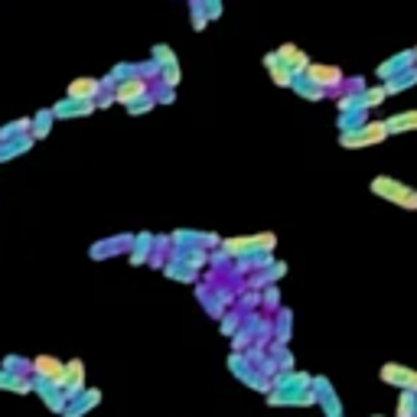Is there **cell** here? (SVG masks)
<instances>
[{"label":"cell","mask_w":417,"mask_h":417,"mask_svg":"<svg viewBox=\"0 0 417 417\" xmlns=\"http://www.w3.org/2000/svg\"><path fill=\"white\" fill-rule=\"evenodd\" d=\"M372 189H375V193H382V196H388V199H395V203L405 205V209H417V193L405 189V186H401V182H395V180H385V176H378Z\"/></svg>","instance_id":"cell-1"},{"label":"cell","mask_w":417,"mask_h":417,"mask_svg":"<svg viewBox=\"0 0 417 417\" xmlns=\"http://www.w3.org/2000/svg\"><path fill=\"white\" fill-rule=\"evenodd\" d=\"M33 375L49 378V382H56V385L62 388V382H65V362H62V359H56V355H36V359H33Z\"/></svg>","instance_id":"cell-2"},{"label":"cell","mask_w":417,"mask_h":417,"mask_svg":"<svg viewBox=\"0 0 417 417\" xmlns=\"http://www.w3.org/2000/svg\"><path fill=\"white\" fill-rule=\"evenodd\" d=\"M62 391H65V398H69V401L85 391V365H82V359H72V362H65Z\"/></svg>","instance_id":"cell-3"},{"label":"cell","mask_w":417,"mask_h":417,"mask_svg":"<svg viewBox=\"0 0 417 417\" xmlns=\"http://www.w3.org/2000/svg\"><path fill=\"white\" fill-rule=\"evenodd\" d=\"M0 391H13V395H33V375H17L0 368Z\"/></svg>","instance_id":"cell-4"},{"label":"cell","mask_w":417,"mask_h":417,"mask_svg":"<svg viewBox=\"0 0 417 417\" xmlns=\"http://www.w3.org/2000/svg\"><path fill=\"white\" fill-rule=\"evenodd\" d=\"M101 401V395H98V388H85L78 398H72L69 405H65V411H62V417H82L85 411H92V407Z\"/></svg>","instance_id":"cell-5"},{"label":"cell","mask_w":417,"mask_h":417,"mask_svg":"<svg viewBox=\"0 0 417 417\" xmlns=\"http://www.w3.org/2000/svg\"><path fill=\"white\" fill-rule=\"evenodd\" d=\"M30 147H33V134H23V137H13V140H0V163L17 160V157H23Z\"/></svg>","instance_id":"cell-6"},{"label":"cell","mask_w":417,"mask_h":417,"mask_svg":"<svg viewBox=\"0 0 417 417\" xmlns=\"http://www.w3.org/2000/svg\"><path fill=\"white\" fill-rule=\"evenodd\" d=\"M98 82L95 78H75L72 85H69V98H75V101H92V98L98 95Z\"/></svg>","instance_id":"cell-7"},{"label":"cell","mask_w":417,"mask_h":417,"mask_svg":"<svg viewBox=\"0 0 417 417\" xmlns=\"http://www.w3.org/2000/svg\"><path fill=\"white\" fill-rule=\"evenodd\" d=\"M92 111V101H75V98H65L53 108L56 118H75V114H88Z\"/></svg>","instance_id":"cell-8"},{"label":"cell","mask_w":417,"mask_h":417,"mask_svg":"<svg viewBox=\"0 0 417 417\" xmlns=\"http://www.w3.org/2000/svg\"><path fill=\"white\" fill-rule=\"evenodd\" d=\"M53 111H40L36 118L30 121V134H33V140H43L46 134H49V128H53Z\"/></svg>","instance_id":"cell-9"},{"label":"cell","mask_w":417,"mask_h":417,"mask_svg":"<svg viewBox=\"0 0 417 417\" xmlns=\"http://www.w3.org/2000/svg\"><path fill=\"white\" fill-rule=\"evenodd\" d=\"M0 368L17 372V375H33V359H23V355H3V359H0Z\"/></svg>","instance_id":"cell-10"},{"label":"cell","mask_w":417,"mask_h":417,"mask_svg":"<svg viewBox=\"0 0 417 417\" xmlns=\"http://www.w3.org/2000/svg\"><path fill=\"white\" fill-rule=\"evenodd\" d=\"M144 95V82H140V78H134V82H124V85H118V92H114V98H118V101H124V105H128V101H134V98H140Z\"/></svg>","instance_id":"cell-11"},{"label":"cell","mask_w":417,"mask_h":417,"mask_svg":"<svg viewBox=\"0 0 417 417\" xmlns=\"http://www.w3.org/2000/svg\"><path fill=\"white\" fill-rule=\"evenodd\" d=\"M310 78H316V82H323V85H326V82H339L343 75L336 72V69H320V65H313V69H310Z\"/></svg>","instance_id":"cell-12"},{"label":"cell","mask_w":417,"mask_h":417,"mask_svg":"<svg viewBox=\"0 0 417 417\" xmlns=\"http://www.w3.org/2000/svg\"><path fill=\"white\" fill-rule=\"evenodd\" d=\"M407 124H417V114H401V118H398V121H391L388 128H391V130H398V128H407Z\"/></svg>","instance_id":"cell-13"}]
</instances>
